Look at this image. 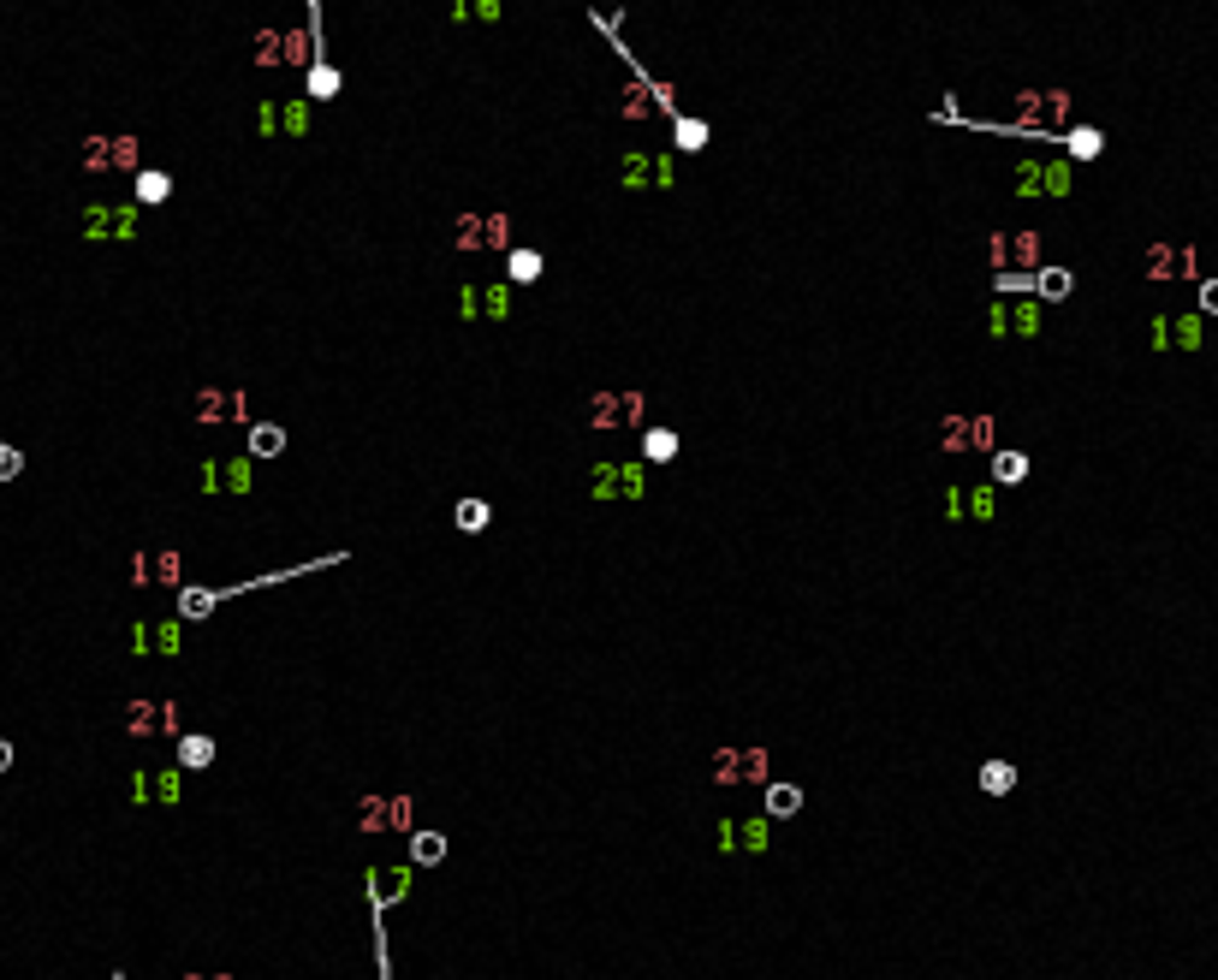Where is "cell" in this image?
I'll use <instances>...</instances> for the list:
<instances>
[{"label": "cell", "instance_id": "15", "mask_svg": "<svg viewBox=\"0 0 1218 980\" xmlns=\"http://www.w3.org/2000/svg\"><path fill=\"white\" fill-rule=\"evenodd\" d=\"M333 96H339V65L310 60V102H333Z\"/></svg>", "mask_w": 1218, "mask_h": 980}, {"label": "cell", "instance_id": "7", "mask_svg": "<svg viewBox=\"0 0 1218 980\" xmlns=\"http://www.w3.org/2000/svg\"><path fill=\"white\" fill-rule=\"evenodd\" d=\"M143 654H173L179 648V618H155V624H137V636H131Z\"/></svg>", "mask_w": 1218, "mask_h": 980}, {"label": "cell", "instance_id": "16", "mask_svg": "<svg viewBox=\"0 0 1218 980\" xmlns=\"http://www.w3.org/2000/svg\"><path fill=\"white\" fill-rule=\"evenodd\" d=\"M208 761H214V737H179V767L202 773Z\"/></svg>", "mask_w": 1218, "mask_h": 980}, {"label": "cell", "instance_id": "35", "mask_svg": "<svg viewBox=\"0 0 1218 980\" xmlns=\"http://www.w3.org/2000/svg\"><path fill=\"white\" fill-rule=\"evenodd\" d=\"M7 767H13V748H7V743H0V773H7Z\"/></svg>", "mask_w": 1218, "mask_h": 980}, {"label": "cell", "instance_id": "17", "mask_svg": "<svg viewBox=\"0 0 1218 980\" xmlns=\"http://www.w3.org/2000/svg\"><path fill=\"white\" fill-rule=\"evenodd\" d=\"M1183 345V351H1195L1200 345V316H1183V321H1159V345Z\"/></svg>", "mask_w": 1218, "mask_h": 980}, {"label": "cell", "instance_id": "14", "mask_svg": "<svg viewBox=\"0 0 1218 980\" xmlns=\"http://www.w3.org/2000/svg\"><path fill=\"white\" fill-rule=\"evenodd\" d=\"M980 790H986V796H1011V790H1017V767H1011V761H986V767H980Z\"/></svg>", "mask_w": 1218, "mask_h": 980}, {"label": "cell", "instance_id": "26", "mask_svg": "<svg viewBox=\"0 0 1218 980\" xmlns=\"http://www.w3.org/2000/svg\"><path fill=\"white\" fill-rule=\"evenodd\" d=\"M803 808V790L797 785H767V814L773 820H785V814H797Z\"/></svg>", "mask_w": 1218, "mask_h": 980}, {"label": "cell", "instance_id": "8", "mask_svg": "<svg viewBox=\"0 0 1218 980\" xmlns=\"http://www.w3.org/2000/svg\"><path fill=\"white\" fill-rule=\"evenodd\" d=\"M542 250H505V285H536L542 279Z\"/></svg>", "mask_w": 1218, "mask_h": 980}, {"label": "cell", "instance_id": "10", "mask_svg": "<svg viewBox=\"0 0 1218 980\" xmlns=\"http://www.w3.org/2000/svg\"><path fill=\"white\" fill-rule=\"evenodd\" d=\"M131 731H137V737H149V731H179V719H173V707H149V702H137V707H131Z\"/></svg>", "mask_w": 1218, "mask_h": 980}, {"label": "cell", "instance_id": "19", "mask_svg": "<svg viewBox=\"0 0 1218 980\" xmlns=\"http://www.w3.org/2000/svg\"><path fill=\"white\" fill-rule=\"evenodd\" d=\"M250 451H256V458H280V451H285V428L256 422V428H250Z\"/></svg>", "mask_w": 1218, "mask_h": 980}, {"label": "cell", "instance_id": "4", "mask_svg": "<svg viewBox=\"0 0 1218 980\" xmlns=\"http://www.w3.org/2000/svg\"><path fill=\"white\" fill-rule=\"evenodd\" d=\"M84 233H90V238H108V233H113V238H131V233H137V214H131V202H125V208H102V202H96L90 220H84Z\"/></svg>", "mask_w": 1218, "mask_h": 980}, {"label": "cell", "instance_id": "12", "mask_svg": "<svg viewBox=\"0 0 1218 980\" xmlns=\"http://www.w3.org/2000/svg\"><path fill=\"white\" fill-rule=\"evenodd\" d=\"M167 191H173V173H161V167H149V173L131 179V196L137 202H167Z\"/></svg>", "mask_w": 1218, "mask_h": 980}, {"label": "cell", "instance_id": "25", "mask_svg": "<svg viewBox=\"0 0 1218 980\" xmlns=\"http://www.w3.org/2000/svg\"><path fill=\"white\" fill-rule=\"evenodd\" d=\"M619 416H642V399L625 393V399H594V422H619Z\"/></svg>", "mask_w": 1218, "mask_h": 980}, {"label": "cell", "instance_id": "24", "mask_svg": "<svg viewBox=\"0 0 1218 980\" xmlns=\"http://www.w3.org/2000/svg\"><path fill=\"white\" fill-rule=\"evenodd\" d=\"M672 143H677V149H708V125H702V119L672 113Z\"/></svg>", "mask_w": 1218, "mask_h": 980}, {"label": "cell", "instance_id": "13", "mask_svg": "<svg viewBox=\"0 0 1218 980\" xmlns=\"http://www.w3.org/2000/svg\"><path fill=\"white\" fill-rule=\"evenodd\" d=\"M642 458H648V464H672V458H677V434H672V428H648V434H642Z\"/></svg>", "mask_w": 1218, "mask_h": 980}, {"label": "cell", "instance_id": "32", "mask_svg": "<svg viewBox=\"0 0 1218 980\" xmlns=\"http://www.w3.org/2000/svg\"><path fill=\"white\" fill-rule=\"evenodd\" d=\"M19 464H24L19 451H13V446H0V482H7V476H19Z\"/></svg>", "mask_w": 1218, "mask_h": 980}, {"label": "cell", "instance_id": "31", "mask_svg": "<svg viewBox=\"0 0 1218 980\" xmlns=\"http://www.w3.org/2000/svg\"><path fill=\"white\" fill-rule=\"evenodd\" d=\"M405 879H411V873H405V868H399V873H369V885H374V891H380V897H387V903H393V897H399V891H405Z\"/></svg>", "mask_w": 1218, "mask_h": 980}, {"label": "cell", "instance_id": "33", "mask_svg": "<svg viewBox=\"0 0 1218 980\" xmlns=\"http://www.w3.org/2000/svg\"><path fill=\"white\" fill-rule=\"evenodd\" d=\"M1200 310H1206V316H1218V279H1206V291H1200Z\"/></svg>", "mask_w": 1218, "mask_h": 980}, {"label": "cell", "instance_id": "9", "mask_svg": "<svg viewBox=\"0 0 1218 980\" xmlns=\"http://www.w3.org/2000/svg\"><path fill=\"white\" fill-rule=\"evenodd\" d=\"M945 511H951V517H963V511H975V517L986 523V517H993V493H986V488H975V493H963V488H951V493H945Z\"/></svg>", "mask_w": 1218, "mask_h": 980}, {"label": "cell", "instance_id": "28", "mask_svg": "<svg viewBox=\"0 0 1218 980\" xmlns=\"http://www.w3.org/2000/svg\"><path fill=\"white\" fill-rule=\"evenodd\" d=\"M1100 149H1106V137H1100L1094 125H1082V131H1070V155H1076V161H1094V155H1100Z\"/></svg>", "mask_w": 1218, "mask_h": 980}, {"label": "cell", "instance_id": "23", "mask_svg": "<svg viewBox=\"0 0 1218 980\" xmlns=\"http://www.w3.org/2000/svg\"><path fill=\"white\" fill-rule=\"evenodd\" d=\"M452 517H458V530H464V535H482L494 511H488V499H458V511H452Z\"/></svg>", "mask_w": 1218, "mask_h": 980}, {"label": "cell", "instance_id": "6", "mask_svg": "<svg viewBox=\"0 0 1218 980\" xmlns=\"http://www.w3.org/2000/svg\"><path fill=\"white\" fill-rule=\"evenodd\" d=\"M600 482H594V493L600 499H613V493H642V470L636 464H606V470H594Z\"/></svg>", "mask_w": 1218, "mask_h": 980}, {"label": "cell", "instance_id": "1", "mask_svg": "<svg viewBox=\"0 0 1218 980\" xmlns=\"http://www.w3.org/2000/svg\"><path fill=\"white\" fill-rule=\"evenodd\" d=\"M505 244H511L505 214H464L458 220V250H505Z\"/></svg>", "mask_w": 1218, "mask_h": 980}, {"label": "cell", "instance_id": "11", "mask_svg": "<svg viewBox=\"0 0 1218 980\" xmlns=\"http://www.w3.org/2000/svg\"><path fill=\"white\" fill-rule=\"evenodd\" d=\"M1070 96H1022V125H1046V119H1064Z\"/></svg>", "mask_w": 1218, "mask_h": 980}, {"label": "cell", "instance_id": "2", "mask_svg": "<svg viewBox=\"0 0 1218 980\" xmlns=\"http://www.w3.org/2000/svg\"><path fill=\"white\" fill-rule=\"evenodd\" d=\"M84 167L90 173H108V167H137V137H90V149H84Z\"/></svg>", "mask_w": 1218, "mask_h": 980}, {"label": "cell", "instance_id": "5", "mask_svg": "<svg viewBox=\"0 0 1218 980\" xmlns=\"http://www.w3.org/2000/svg\"><path fill=\"white\" fill-rule=\"evenodd\" d=\"M131 796L137 802H179V773L167 767V773H137L131 779Z\"/></svg>", "mask_w": 1218, "mask_h": 980}, {"label": "cell", "instance_id": "27", "mask_svg": "<svg viewBox=\"0 0 1218 980\" xmlns=\"http://www.w3.org/2000/svg\"><path fill=\"white\" fill-rule=\"evenodd\" d=\"M1022 476H1028V458H1022V451H999V458H993V482L1017 488Z\"/></svg>", "mask_w": 1218, "mask_h": 980}, {"label": "cell", "instance_id": "29", "mask_svg": "<svg viewBox=\"0 0 1218 980\" xmlns=\"http://www.w3.org/2000/svg\"><path fill=\"white\" fill-rule=\"evenodd\" d=\"M725 761L731 767H719V779H761V773H767V761H761V755H725Z\"/></svg>", "mask_w": 1218, "mask_h": 980}, {"label": "cell", "instance_id": "20", "mask_svg": "<svg viewBox=\"0 0 1218 980\" xmlns=\"http://www.w3.org/2000/svg\"><path fill=\"white\" fill-rule=\"evenodd\" d=\"M411 814H405V802H369V814H363V826L369 832H387V826H405Z\"/></svg>", "mask_w": 1218, "mask_h": 980}, {"label": "cell", "instance_id": "34", "mask_svg": "<svg viewBox=\"0 0 1218 980\" xmlns=\"http://www.w3.org/2000/svg\"><path fill=\"white\" fill-rule=\"evenodd\" d=\"M470 13H476V19H500V0H476Z\"/></svg>", "mask_w": 1218, "mask_h": 980}, {"label": "cell", "instance_id": "18", "mask_svg": "<svg viewBox=\"0 0 1218 980\" xmlns=\"http://www.w3.org/2000/svg\"><path fill=\"white\" fill-rule=\"evenodd\" d=\"M411 862H416V868H440V862H446V838H440V832H416V838H411Z\"/></svg>", "mask_w": 1218, "mask_h": 980}, {"label": "cell", "instance_id": "21", "mask_svg": "<svg viewBox=\"0 0 1218 980\" xmlns=\"http://www.w3.org/2000/svg\"><path fill=\"white\" fill-rule=\"evenodd\" d=\"M1034 291L1046 297V304H1058V297H1070V268H1040V274H1034Z\"/></svg>", "mask_w": 1218, "mask_h": 980}, {"label": "cell", "instance_id": "3", "mask_svg": "<svg viewBox=\"0 0 1218 980\" xmlns=\"http://www.w3.org/2000/svg\"><path fill=\"white\" fill-rule=\"evenodd\" d=\"M945 451H969V446H993V416H951L939 434Z\"/></svg>", "mask_w": 1218, "mask_h": 980}, {"label": "cell", "instance_id": "22", "mask_svg": "<svg viewBox=\"0 0 1218 980\" xmlns=\"http://www.w3.org/2000/svg\"><path fill=\"white\" fill-rule=\"evenodd\" d=\"M214 607H220V588H185L179 594V618H202Z\"/></svg>", "mask_w": 1218, "mask_h": 980}, {"label": "cell", "instance_id": "30", "mask_svg": "<svg viewBox=\"0 0 1218 980\" xmlns=\"http://www.w3.org/2000/svg\"><path fill=\"white\" fill-rule=\"evenodd\" d=\"M737 844H749V850H767V820H743V826H737Z\"/></svg>", "mask_w": 1218, "mask_h": 980}]
</instances>
